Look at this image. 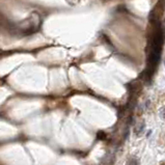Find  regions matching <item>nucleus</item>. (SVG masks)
<instances>
[{
	"instance_id": "nucleus-1",
	"label": "nucleus",
	"mask_w": 165,
	"mask_h": 165,
	"mask_svg": "<svg viewBox=\"0 0 165 165\" xmlns=\"http://www.w3.org/2000/svg\"><path fill=\"white\" fill-rule=\"evenodd\" d=\"M128 165H138V162L136 159H132V160L129 161V164Z\"/></svg>"
},
{
	"instance_id": "nucleus-2",
	"label": "nucleus",
	"mask_w": 165,
	"mask_h": 165,
	"mask_svg": "<svg viewBox=\"0 0 165 165\" xmlns=\"http://www.w3.org/2000/svg\"><path fill=\"white\" fill-rule=\"evenodd\" d=\"M105 133H103V132H99V134H98V137H99V139H104L105 138Z\"/></svg>"
},
{
	"instance_id": "nucleus-3",
	"label": "nucleus",
	"mask_w": 165,
	"mask_h": 165,
	"mask_svg": "<svg viewBox=\"0 0 165 165\" xmlns=\"http://www.w3.org/2000/svg\"><path fill=\"white\" fill-rule=\"evenodd\" d=\"M161 165H165V163H162V164H161Z\"/></svg>"
},
{
	"instance_id": "nucleus-4",
	"label": "nucleus",
	"mask_w": 165,
	"mask_h": 165,
	"mask_svg": "<svg viewBox=\"0 0 165 165\" xmlns=\"http://www.w3.org/2000/svg\"><path fill=\"white\" fill-rule=\"evenodd\" d=\"M164 66H165V60H164Z\"/></svg>"
},
{
	"instance_id": "nucleus-5",
	"label": "nucleus",
	"mask_w": 165,
	"mask_h": 165,
	"mask_svg": "<svg viewBox=\"0 0 165 165\" xmlns=\"http://www.w3.org/2000/svg\"><path fill=\"white\" fill-rule=\"evenodd\" d=\"M164 21H165V20H164Z\"/></svg>"
}]
</instances>
